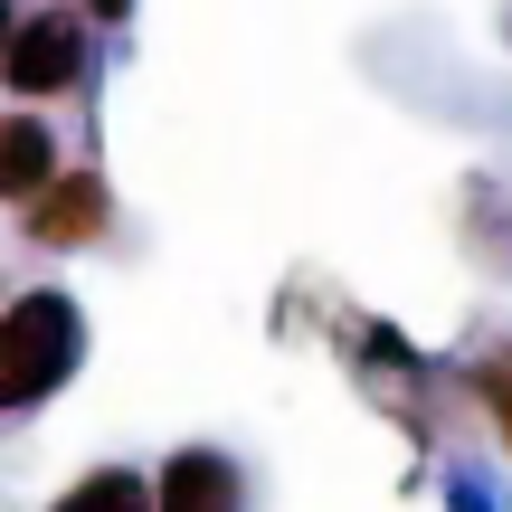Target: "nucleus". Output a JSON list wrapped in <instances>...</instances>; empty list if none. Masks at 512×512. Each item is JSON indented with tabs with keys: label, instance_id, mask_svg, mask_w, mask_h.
<instances>
[{
	"label": "nucleus",
	"instance_id": "f257e3e1",
	"mask_svg": "<svg viewBox=\"0 0 512 512\" xmlns=\"http://www.w3.org/2000/svg\"><path fill=\"white\" fill-rule=\"evenodd\" d=\"M76 361H86V313L67 304V294H19L10 313H0V408L10 418H29L38 399H57V389L76 380Z\"/></svg>",
	"mask_w": 512,
	"mask_h": 512
},
{
	"label": "nucleus",
	"instance_id": "f03ea898",
	"mask_svg": "<svg viewBox=\"0 0 512 512\" xmlns=\"http://www.w3.org/2000/svg\"><path fill=\"white\" fill-rule=\"evenodd\" d=\"M0 76H10V95H67L86 76V19L76 10H29L10 29V48H0Z\"/></svg>",
	"mask_w": 512,
	"mask_h": 512
},
{
	"label": "nucleus",
	"instance_id": "7ed1b4c3",
	"mask_svg": "<svg viewBox=\"0 0 512 512\" xmlns=\"http://www.w3.org/2000/svg\"><path fill=\"white\" fill-rule=\"evenodd\" d=\"M105 219H114V200H105V181H95V171H57V181L19 209L29 247H95V238H105Z\"/></svg>",
	"mask_w": 512,
	"mask_h": 512
},
{
	"label": "nucleus",
	"instance_id": "20e7f679",
	"mask_svg": "<svg viewBox=\"0 0 512 512\" xmlns=\"http://www.w3.org/2000/svg\"><path fill=\"white\" fill-rule=\"evenodd\" d=\"M152 503L162 512H247V475L219 446H181V456L152 475Z\"/></svg>",
	"mask_w": 512,
	"mask_h": 512
},
{
	"label": "nucleus",
	"instance_id": "39448f33",
	"mask_svg": "<svg viewBox=\"0 0 512 512\" xmlns=\"http://www.w3.org/2000/svg\"><path fill=\"white\" fill-rule=\"evenodd\" d=\"M48 181H57L48 124H38V114H10V124H0V200H10V209H29Z\"/></svg>",
	"mask_w": 512,
	"mask_h": 512
},
{
	"label": "nucleus",
	"instance_id": "423d86ee",
	"mask_svg": "<svg viewBox=\"0 0 512 512\" xmlns=\"http://www.w3.org/2000/svg\"><path fill=\"white\" fill-rule=\"evenodd\" d=\"M57 512H162V503H152L143 475H124V465H95V475H76L67 494H57Z\"/></svg>",
	"mask_w": 512,
	"mask_h": 512
},
{
	"label": "nucleus",
	"instance_id": "0eeeda50",
	"mask_svg": "<svg viewBox=\"0 0 512 512\" xmlns=\"http://www.w3.org/2000/svg\"><path fill=\"white\" fill-rule=\"evenodd\" d=\"M475 399H484V418L503 427V446H512V342H494L475 361Z\"/></svg>",
	"mask_w": 512,
	"mask_h": 512
},
{
	"label": "nucleus",
	"instance_id": "6e6552de",
	"mask_svg": "<svg viewBox=\"0 0 512 512\" xmlns=\"http://www.w3.org/2000/svg\"><path fill=\"white\" fill-rule=\"evenodd\" d=\"M86 10H95V19H124V10H133V0H86Z\"/></svg>",
	"mask_w": 512,
	"mask_h": 512
}]
</instances>
